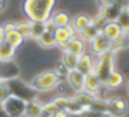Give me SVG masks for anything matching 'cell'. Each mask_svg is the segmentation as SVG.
Here are the masks:
<instances>
[{
    "label": "cell",
    "mask_w": 129,
    "mask_h": 117,
    "mask_svg": "<svg viewBox=\"0 0 129 117\" xmlns=\"http://www.w3.org/2000/svg\"><path fill=\"white\" fill-rule=\"evenodd\" d=\"M123 83H124V76H123V74L119 72V71H117V70H114V71L108 76L105 83H104V86H105L108 90H117V88H119Z\"/></svg>",
    "instance_id": "15"
},
{
    "label": "cell",
    "mask_w": 129,
    "mask_h": 117,
    "mask_svg": "<svg viewBox=\"0 0 129 117\" xmlns=\"http://www.w3.org/2000/svg\"><path fill=\"white\" fill-rule=\"evenodd\" d=\"M56 0H24L23 11L29 21H45L54 10Z\"/></svg>",
    "instance_id": "1"
},
{
    "label": "cell",
    "mask_w": 129,
    "mask_h": 117,
    "mask_svg": "<svg viewBox=\"0 0 129 117\" xmlns=\"http://www.w3.org/2000/svg\"><path fill=\"white\" fill-rule=\"evenodd\" d=\"M1 26H3V29H4L5 33L11 31V30H15V23H13V21H6V23H4Z\"/></svg>",
    "instance_id": "37"
},
{
    "label": "cell",
    "mask_w": 129,
    "mask_h": 117,
    "mask_svg": "<svg viewBox=\"0 0 129 117\" xmlns=\"http://www.w3.org/2000/svg\"><path fill=\"white\" fill-rule=\"evenodd\" d=\"M115 21L122 28L123 33H128L129 34V8L127 5L122 9V11H120V14H119V16Z\"/></svg>",
    "instance_id": "25"
},
{
    "label": "cell",
    "mask_w": 129,
    "mask_h": 117,
    "mask_svg": "<svg viewBox=\"0 0 129 117\" xmlns=\"http://www.w3.org/2000/svg\"><path fill=\"white\" fill-rule=\"evenodd\" d=\"M11 95V90L8 85V80L0 78V105Z\"/></svg>",
    "instance_id": "29"
},
{
    "label": "cell",
    "mask_w": 129,
    "mask_h": 117,
    "mask_svg": "<svg viewBox=\"0 0 129 117\" xmlns=\"http://www.w3.org/2000/svg\"><path fill=\"white\" fill-rule=\"evenodd\" d=\"M127 6H128V8H129V0H128V4H127Z\"/></svg>",
    "instance_id": "46"
},
{
    "label": "cell",
    "mask_w": 129,
    "mask_h": 117,
    "mask_svg": "<svg viewBox=\"0 0 129 117\" xmlns=\"http://www.w3.org/2000/svg\"><path fill=\"white\" fill-rule=\"evenodd\" d=\"M89 44H90V51L95 56H98V55H100V54L112 49V41L103 33H99Z\"/></svg>",
    "instance_id": "6"
},
{
    "label": "cell",
    "mask_w": 129,
    "mask_h": 117,
    "mask_svg": "<svg viewBox=\"0 0 129 117\" xmlns=\"http://www.w3.org/2000/svg\"><path fill=\"white\" fill-rule=\"evenodd\" d=\"M6 64H8V62H0V78H3V80H6L5 76L3 75V67H4Z\"/></svg>",
    "instance_id": "41"
},
{
    "label": "cell",
    "mask_w": 129,
    "mask_h": 117,
    "mask_svg": "<svg viewBox=\"0 0 129 117\" xmlns=\"http://www.w3.org/2000/svg\"><path fill=\"white\" fill-rule=\"evenodd\" d=\"M129 47V34L128 33H123L115 41L112 42V50L113 51H119V50H123V49H127Z\"/></svg>",
    "instance_id": "26"
},
{
    "label": "cell",
    "mask_w": 129,
    "mask_h": 117,
    "mask_svg": "<svg viewBox=\"0 0 129 117\" xmlns=\"http://www.w3.org/2000/svg\"><path fill=\"white\" fill-rule=\"evenodd\" d=\"M44 28H45V31H48V33H55V30L58 29V25L55 24V21L51 19V16L48 19V20H45L44 21Z\"/></svg>",
    "instance_id": "34"
},
{
    "label": "cell",
    "mask_w": 129,
    "mask_h": 117,
    "mask_svg": "<svg viewBox=\"0 0 129 117\" xmlns=\"http://www.w3.org/2000/svg\"><path fill=\"white\" fill-rule=\"evenodd\" d=\"M115 51L112 49L98 55L94 64V72L100 78L103 83H105L108 76L115 70Z\"/></svg>",
    "instance_id": "2"
},
{
    "label": "cell",
    "mask_w": 129,
    "mask_h": 117,
    "mask_svg": "<svg viewBox=\"0 0 129 117\" xmlns=\"http://www.w3.org/2000/svg\"><path fill=\"white\" fill-rule=\"evenodd\" d=\"M77 35V31L74 30V28L72 25L68 26H63V28H58L54 33L55 41H56V46H60L65 42H68L70 39H73Z\"/></svg>",
    "instance_id": "11"
},
{
    "label": "cell",
    "mask_w": 129,
    "mask_h": 117,
    "mask_svg": "<svg viewBox=\"0 0 129 117\" xmlns=\"http://www.w3.org/2000/svg\"><path fill=\"white\" fill-rule=\"evenodd\" d=\"M69 117H82V115H69Z\"/></svg>",
    "instance_id": "44"
},
{
    "label": "cell",
    "mask_w": 129,
    "mask_h": 117,
    "mask_svg": "<svg viewBox=\"0 0 129 117\" xmlns=\"http://www.w3.org/2000/svg\"><path fill=\"white\" fill-rule=\"evenodd\" d=\"M51 19L55 21L58 28L68 26V25L72 24V19L68 15V13H65V11H55V13H53L51 14Z\"/></svg>",
    "instance_id": "22"
},
{
    "label": "cell",
    "mask_w": 129,
    "mask_h": 117,
    "mask_svg": "<svg viewBox=\"0 0 129 117\" xmlns=\"http://www.w3.org/2000/svg\"><path fill=\"white\" fill-rule=\"evenodd\" d=\"M69 98L70 97H67V96H64V95H59V96H56V97H54L53 98V101L56 103V106L60 108V110H67V107H68V103H69Z\"/></svg>",
    "instance_id": "32"
},
{
    "label": "cell",
    "mask_w": 129,
    "mask_h": 117,
    "mask_svg": "<svg viewBox=\"0 0 129 117\" xmlns=\"http://www.w3.org/2000/svg\"><path fill=\"white\" fill-rule=\"evenodd\" d=\"M125 5H123L122 3L119 1H114L112 4H108V5H103L100 6V11L99 14L102 16H104L107 19V21H115L122 11V9L124 8Z\"/></svg>",
    "instance_id": "8"
},
{
    "label": "cell",
    "mask_w": 129,
    "mask_h": 117,
    "mask_svg": "<svg viewBox=\"0 0 129 117\" xmlns=\"http://www.w3.org/2000/svg\"><path fill=\"white\" fill-rule=\"evenodd\" d=\"M61 51H68V52H70V54H74V55H77V56H80V55H83L85 51V41L82 39L80 36H78V35H75L73 39H70L68 42H65V44H63V45H60V46H58Z\"/></svg>",
    "instance_id": "7"
},
{
    "label": "cell",
    "mask_w": 129,
    "mask_h": 117,
    "mask_svg": "<svg viewBox=\"0 0 129 117\" xmlns=\"http://www.w3.org/2000/svg\"><path fill=\"white\" fill-rule=\"evenodd\" d=\"M26 102H28V101H26L25 98L11 93V95L1 103V108H3V111L6 113V116L21 117V116H24L25 107H26Z\"/></svg>",
    "instance_id": "4"
},
{
    "label": "cell",
    "mask_w": 129,
    "mask_h": 117,
    "mask_svg": "<svg viewBox=\"0 0 129 117\" xmlns=\"http://www.w3.org/2000/svg\"><path fill=\"white\" fill-rule=\"evenodd\" d=\"M6 6V0H0V11H3Z\"/></svg>",
    "instance_id": "42"
},
{
    "label": "cell",
    "mask_w": 129,
    "mask_h": 117,
    "mask_svg": "<svg viewBox=\"0 0 129 117\" xmlns=\"http://www.w3.org/2000/svg\"><path fill=\"white\" fill-rule=\"evenodd\" d=\"M60 108L56 106V103L51 100V101H48V102H45V103H43V112H45V113H48L49 116H54L58 111H59Z\"/></svg>",
    "instance_id": "31"
},
{
    "label": "cell",
    "mask_w": 129,
    "mask_h": 117,
    "mask_svg": "<svg viewBox=\"0 0 129 117\" xmlns=\"http://www.w3.org/2000/svg\"><path fill=\"white\" fill-rule=\"evenodd\" d=\"M78 57L79 56H77L74 54H70L68 51H63V54H61V62L68 69V71H72V70H75L77 69Z\"/></svg>",
    "instance_id": "21"
},
{
    "label": "cell",
    "mask_w": 129,
    "mask_h": 117,
    "mask_svg": "<svg viewBox=\"0 0 129 117\" xmlns=\"http://www.w3.org/2000/svg\"><path fill=\"white\" fill-rule=\"evenodd\" d=\"M37 42L43 49H51V47L56 46V41H55L54 34L53 33H48V31H44L43 34L37 39Z\"/></svg>",
    "instance_id": "19"
},
{
    "label": "cell",
    "mask_w": 129,
    "mask_h": 117,
    "mask_svg": "<svg viewBox=\"0 0 129 117\" xmlns=\"http://www.w3.org/2000/svg\"><path fill=\"white\" fill-rule=\"evenodd\" d=\"M128 95H129V83H128Z\"/></svg>",
    "instance_id": "45"
},
{
    "label": "cell",
    "mask_w": 129,
    "mask_h": 117,
    "mask_svg": "<svg viewBox=\"0 0 129 117\" xmlns=\"http://www.w3.org/2000/svg\"><path fill=\"white\" fill-rule=\"evenodd\" d=\"M99 33H100V31L98 30V28H96V26H95V25L91 23L90 25H88L86 28H84V29H83L80 33H78V34H79V36L84 40L85 42H90L91 40H93L95 36H96V35H98V34H99Z\"/></svg>",
    "instance_id": "23"
},
{
    "label": "cell",
    "mask_w": 129,
    "mask_h": 117,
    "mask_svg": "<svg viewBox=\"0 0 129 117\" xmlns=\"http://www.w3.org/2000/svg\"><path fill=\"white\" fill-rule=\"evenodd\" d=\"M100 33H103L108 39L113 42V41H115V40L123 34V30H122V28L118 25L117 21H108V23L103 26V29H102Z\"/></svg>",
    "instance_id": "13"
},
{
    "label": "cell",
    "mask_w": 129,
    "mask_h": 117,
    "mask_svg": "<svg viewBox=\"0 0 129 117\" xmlns=\"http://www.w3.org/2000/svg\"><path fill=\"white\" fill-rule=\"evenodd\" d=\"M16 55V49L9 45L8 42H3L0 45V62H9Z\"/></svg>",
    "instance_id": "18"
},
{
    "label": "cell",
    "mask_w": 129,
    "mask_h": 117,
    "mask_svg": "<svg viewBox=\"0 0 129 117\" xmlns=\"http://www.w3.org/2000/svg\"><path fill=\"white\" fill-rule=\"evenodd\" d=\"M107 100H102L99 97H96L94 100V102L91 103V106L89 107V110H93V111H99V112H107Z\"/></svg>",
    "instance_id": "30"
},
{
    "label": "cell",
    "mask_w": 129,
    "mask_h": 117,
    "mask_svg": "<svg viewBox=\"0 0 129 117\" xmlns=\"http://www.w3.org/2000/svg\"><path fill=\"white\" fill-rule=\"evenodd\" d=\"M3 42H5V31H4L3 26L0 25V45H1Z\"/></svg>",
    "instance_id": "39"
},
{
    "label": "cell",
    "mask_w": 129,
    "mask_h": 117,
    "mask_svg": "<svg viewBox=\"0 0 129 117\" xmlns=\"http://www.w3.org/2000/svg\"><path fill=\"white\" fill-rule=\"evenodd\" d=\"M103 86H104V83L100 81V78L96 76V74L94 71L85 75V81H84V90L85 91L98 96V93L100 92Z\"/></svg>",
    "instance_id": "10"
},
{
    "label": "cell",
    "mask_w": 129,
    "mask_h": 117,
    "mask_svg": "<svg viewBox=\"0 0 129 117\" xmlns=\"http://www.w3.org/2000/svg\"><path fill=\"white\" fill-rule=\"evenodd\" d=\"M94 64H95V59L91 54L84 52L83 55H80L78 57V65H77V70L80 71L83 75H88L90 72L94 71Z\"/></svg>",
    "instance_id": "9"
},
{
    "label": "cell",
    "mask_w": 129,
    "mask_h": 117,
    "mask_svg": "<svg viewBox=\"0 0 129 117\" xmlns=\"http://www.w3.org/2000/svg\"><path fill=\"white\" fill-rule=\"evenodd\" d=\"M59 83H60V77L58 76V74L53 70H49L37 75L30 81V87L38 92H48L58 87Z\"/></svg>",
    "instance_id": "3"
},
{
    "label": "cell",
    "mask_w": 129,
    "mask_h": 117,
    "mask_svg": "<svg viewBox=\"0 0 129 117\" xmlns=\"http://www.w3.org/2000/svg\"><path fill=\"white\" fill-rule=\"evenodd\" d=\"M107 23H108V21H107V19H105L104 16H102L100 14H98V16L93 19V24L98 28V30H99V31H102L103 26H104Z\"/></svg>",
    "instance_id": "35"
},
{
    "label": "cell",
    "mask_w": 129,
    "mask_h": 117,
    "mask_svg": "<svg viewBox=\"0 0 129 117\" xmlns=\"http://www.w3.org/2000/svg\"><path fill=\"white\" fill-rule=\"evenodd\" d=\"M65 111H67L69 115H82V113L85 111V108L82 107V106L79 105V102H78L74 97H70V98H69L68 107H67Z\"/></svg>",
    "instance_id": "27"
},
{
    "label": "cell",
    "mask_w": 129,
    "mask_h": 117,
    "mask_svg": "<svg viewBox=\"0 0 129 117\" xmlns=\"http://www.w3.org/2000/svg\"><path fill=\"white\" fill-rule=\"evenodd\" d=\"M93 23V19L90 18V16H88L86 14H79V15H77L74 19H72V26L74 28V30L77 31V34L78 33H80L84 28H86L88 25H90Z\"/></svg>",
    "instance_id": "17"
},
{
    "label": "cell",
    "mask_w": 129,
    "mask_h": 117,
    "mask_svg": "<svg viewBox=\"0 0 129 117\" xmlns=\"http://www.w3.org/2000/svg\"><path fill=\"white\" fill-rule=\"evenodd\" d=\"M99 3H100V6H103V5H108V4H112V3H114V1H117V0H98Z\"/></svg>",
    "instance_id": "40"
},
{
    "label": "cell",
    "mask_w": 129,
    "mask_h": 117,
    "mask_svg": "<svg viewBox=\"0 0 129 117\" xmlns=\"http://www.w3.org/2000/svg\"><path fill=\"white\" fill-rule=\"evenodd\" d=\"M24 41H25V39L16 30H11V31L5 33V42H8L9 45H11L15 49H18L19 46H21Z\"/></svg>",
    "instance_id": "20"
},
{
    "label": "cell",
    "mask_w": 129,
    "mask_h": 117,
    "mask_svg": "<svg viewBox=\"0 0 129 117\" xmlns=\"http://www.w3.org/2000/svg\"><path fill=\"white\" fill-rule=\"evenodd\" d=\"M82 117H110V115L108 112H99V111H93V110H85Z\"/></svg>",
    "instance_id": "33"
},
{
    "label": "cell",
    "mask_w": 129,
    "mask_h": 117,
    "mask_svg": "<svg viewBox=\"0 0 129 117\" xmlns=\"http://www.w3.org/2000/svg\"><path fill=\"white\" fill-rule=\"evenodd\" d=\"M38 117H51V116H49L48 113H45V112H43V111H42V112L39 113V116H38Z\"/></svg>",
    "instance_id": "43"
},
{
    "label": "cell",
    "mask_w": 129,
    "mask_h": 117,
    "mask_svg": "<svg viewBox=\"0 0 129 117\" xmlns=\"http://www.w3.org/2000/svg\"><path fill=\"white\" fill-rule=\"evenodd\" d=\"M107 112L110 117H123L128 111V103L122 97H113L107 100Z\"/></svg>",
    "instance_id": "5"
},
{
    "label": "cell",
    "mask_w": 129,
    "mask_h": 117,
    "mask_svg": "<svg viewBox=\"0 0 129 117\" xmlns=\"http://www.w3.org/2000/svg\"><path fill=\"white\" fill-rule=\"evenodd\" d=\"M53 117H69V113L67 111H64V110H59Z\"/></svg>",
    "instance_id": "38"
},
{
    "label": "cell",
    "mask_w": 129,
    "mask_h": 117,
    "mask_svg": "<svg viewBox=\"0 0 129 117\" xmlns=\"http://www.w3.org/2000/svg\"><path fill=\"white\" fill-rule=\"evenodd\" d=\"M73 97L79 102V105H80L82 107H84L85 110H88V108L91 106V103L94 102V100H95L98 96H96V95H93V93H90V92H88V91H85V90H83V91H78V92H75Z\"/></svg>",
    "instance_id": "14"
},
{
    "label": "cell",
    "mask_w": 129,
    "mask_h": 117,
    "mask_svg": "<svg viewBox=\"0 0 129 117\" xmlns=\"http://www.w3.org/2000/svg\"><path fill=\"white\" fill-rule=\"evenodd\" d=\"M67 80H68V83L69 86L75 91H83L84 90V81H85V75H83L80 71H78L77 69L75 70H72L68 72V76H67Z\"/></svg>",
    "instance_id": "12"
},
{
    "label": "cell",
    "mask_w": 129,
    "mask_h": 117,
    "mask_svg": "<svg viewBox=\"0 0 129 117\" xmlns=\"http://www.w3.org/2000/svg\"><path fill=\"white\" fill-rule=\"evenodd\" d=\"M15 30L25 40L31 39V21H19V23H15Z\"/></svg>",
    "instance_id": "24"
},
{
    "label": "cell",
    "mask_w": 129,
    "mask_h": 117,
    "mask_svg": "<svg viewBox=\"0 0 129 117\" xmlns=\"http://www.w3.org/2000/svg\"><path fill=\"white\" fill-rule=\"evenodd\" d=\"M55 72L58 74V76H59V77L61 78V77H67L69 71H68V69L64 66V64L60 61V62L56 65V71H55Z\"/></svg>",
    "instance_id": "36"
},
{
    "label": "cell",
    "mask_w": 129,
    "mask_h": 117,
    "mask_svg": "<svg viewBox=\"0 0 129 117\" xmlns=\"http://www.w3.org/2000/svg\"><path fill=\"white\" fill-rule=\"evenodd\" d=\"M42 111H43V102H40L39 100L34 98V100H30V101L26 102V107H25L24 116L38 117Z\"/></svg>",
    "instance_id": "16"
},
{
    "label": "cell",
    "mask_w": 129,
    "mask_h": 117,
    "mask_svg": "<svg viewBox=\"0 0 129 117\" xmlns=\"http://www.w3.org/2000/svg\"><path fill=\"white\" fill-rule=\"evenodd\" d=\"M45 31L44 21H31V39L35 40Z\"/></svg>",
    "instance_id": "28"
}]
</instances>
